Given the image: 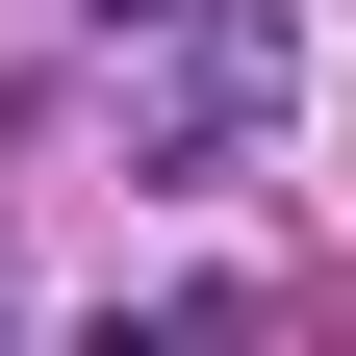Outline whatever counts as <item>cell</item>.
Here are the masks:
<instances>
[{"label":"cell","instance_id":"cell-4","mask_svg":"<svg viewBox=\"0 0 356 356\" xmlns=\"http://www.w3.org/2000/svg\"><path fill=\"white\" fill-rule=\"evenodd\" d=\"M0 356H26V305H0Z\"/></svg>","mask_w":356,"mask_h":356},{"label":"cell","instance_id":"cell-3","mask_svg":"<svg viewBox=\"0 0 356 356\" xmlns=\"http://www.w3.org/2000/svg\"><path fill=\"white\" fill-rule=\"evenodd\" d=\"M51 26H102V51H153V26H178V0H51Z\"/></svg>","mask_w":356,"mask_h":356},{"label":"cell","instance_id":"cell-2","mask_svg":"<svg viewBox=\"0 0 356 356\" xmlns=\"http://www.w3.org/2000/svg\"><path fill=\"white\" fill-rule=\"evenodd\" d=\"M76 356H254V305H229V280H204V305H102Z\"/></svg>","mask_w":356,"mask_h":356},{"label":"cell","instance_id":"cell-1","mask_svg":"<svg viewBox=\"0 0 356 356\" xmlns=\"http://www.w3.org/2000/svg\"><path fill=\"white\" fill-rule=\"evenodd\" d=\"M280 102H305V0H178L153 51H127V178L229 204V178L280 153Z\"/></svg>","mask_w":356,"mask_h":356}]
</instances>
